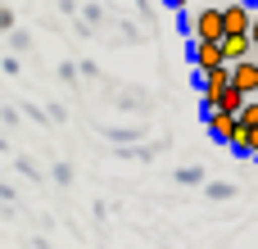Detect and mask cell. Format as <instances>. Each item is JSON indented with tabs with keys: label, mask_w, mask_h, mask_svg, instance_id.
<instances>
[{
	"label": "cell",
	"mask_w": 258,
	"mask_h": 249,
	"mask_svg": "<svg viewBox=\"0 0 258 249\" xmlns=\"http://www.w3.org/2000/svg\"><path fill=\"white\" fill-rule=\"evenodd\" d=\"M186 27H190V36H195V41L218 45V41H222V5H204V9L186 23Z\"/></svg>",
	"instance_id": "obj_1"
},
{
	"label": "cell",
	"mask_w": 258,
	"mask_h": 249,
	"mask_svg": "<svg viewBox=\"0 0 258 249\" xmlns=\"http://www.w3.org/2000/svg\"><path fill=\"white\" fill-rule=\"evenodd\" d=\"M254 18V0H231L222 5V36H245Z\"/></svg>",
	"instance_id": "obj_2"
},
{
	"label": "cell",
	"mask_w": 258,
	"mask_h": 249,
	"mask_svg": "<svg viewBox=\"0 0 258 249\" xmlns=\"http://www.w3.org/2000/svg\"><path fill=\"white\" fill-rule=\"evenodd\" d=\"M195 86H200V100H204V109H213V104L222 100V91L231 86V68L222 64V68H213L209 77H195Z\"/></svg>",
	"instance_id": "obj_3"
},
{
	"label": "cell",
	"mask_w": 258,
	"mask_h": 249,
	"mask_svg": "<svg viewBox=\"0 0 258 249\" xmlns=\"http://www.w3.org/2000/svg\"><path fill=\"white\" fill-rule=\"evenodd\" d=\"M231 91H240L245 100H254V91H258V68H254V59L231 64Z\"/></svg>",
	"instance_id": "obj_4"
},
{
	"label": "cell",
	"mask_w": 258,
	"mask_h": 249,
	"mask_svg": "<svg viewBox=\"0 0 258 249\" xmlns=\"http://www.w3.org/2000/svg\"><path fill=\"white\" fill-rule=\"evenodd\" d=\"M190 59H195V77H209L213 68H222V50L209 45V41H195L190 45Z\"/></svg>",
	"instance_id": "obj_5"
},
{
	"label": "cell",
	"mask_w": 258,
	"mask_h": 249,
	"mask_svg": "<svg viewBox=\"0 0 258 249\" xmlns=\"http://www.w3.org/2000/svg\"><path fill=\"white\" fill-rule=\"evenodd\" d=\"M218 50H222V64H227V68H231V64H240V59H254L249 36H222V41H218Z\"/></svg>",
	"instance_id": "obj_6"
},
{
	"label": "cell",
	"mask_w": 258,
	"mask_h": 249,
	"mask_svg": "<svg viewBox=\"0 0 258 249\" xmlns=\"http://www.w3.org/2000/svg\"><path fill=\"white\" fill-rule=\"evenodd\" d=\"M240 109H245V95H240V91H231V86H227V91H222V100L213 104V113H227V118H240Z\"/></svg>",
	"instance_id": "obj_7"
},
{
	"label": "cell",
	"mask_w": 258,
	"mask_h": 249,
	"mask_svg": "<svg viewBox=\"0 0 258 249\" xmlns=\"http://www.w3.org/2000/svg\"><path fill=\"white\" fill-rule=\"evenodd\" d=\"M209 132H213V141H231V132H236V118H227V113H213L209 109Z\"/></svg>",
	"instance_id": "obj_8"
},
{
	"label": "cell",
	"mask_w": 258,
	"mask_h": 249,
	"mask_svg": "<svg viewBox=\"0 0 258 249\" xmlns=\"http://www.w3.org/2000/svg\"><path fill=\"white\" fill-rule=\"evenodd\" d=\"M245 132H258V100H245V109H240V118H236Z\"/></svg>",
	"instance_id": "obj_9"
},
{
	"label": "cell",
	"mask_w": 258,
	"mask_h": 249,
	"mask_svg": "<svg viewBox=\"0 0 258 249\" xmlns=\"http://www.w3.org/2000/svg\"><path fill=\"white\" fill-rule=\"evenodd\" d=\"M227 145H231L236 154H249V132H245L240 122H236V132H231V141H227Z\"/></svg>",
	"instance_id": "obj_10"
},
{
	"label": "cell",
	"mask_w": 258,
	"mask_h": 249,
	"mask_svg": "<svg viewBox=\"0 0 258 249\" xmlns=\"http://www.w3.org/2000/svg\"><path fill=\"white\" fill-rule=\"evenodd\" d=\"M177 181L181 186H200L204 181V168H177Z\"/></svg>",
	"instance_id": "obj_11"
},
{
	"label": "cell",
	"mask_w": 258,
	"mask_h": 249,
	"mask_svg": "<svg viewBox=\"0 0 258 249\" xmlns=\"http://www.w3.org/2000/svg\"><path fill=\"white\" fill-rule=\"evenodd\" d=\"M231 195H236L231 181H213V186H209V200H231Z\"/></svg>",
	"instance_id": "obj_12"
},
{
	"label": "cell",
	"mask_w": 258,
	"mask_h": 249,
	"mask_svg": "<svg viewBox=\"0 0 258 249\" xmlns=\"http://www.w3.org/2000/svg\"><path fill=\"white\" fill-rule=\"evenodd\" d=\"M245 36H249V50L258 54V9H254V18H249V32H245Z\"/></svg>",
	"instance_id": "obj_13"
},
{
	"label": "cell",
	"mask_w": 258,
	"mask_h": 249,
	"mask_svg": "<svg viewBox=\"0 0 258 249\" xmlns=\"http://www.w3.org/2000/svg\"><path fill=\"white\" fill-rule=\"evenodd\" d=\"M54 181H59V186H68V181H73V168H68V163H59V168H54Z\"/></svg>",
	"instance_id": "obj_14"
},
{
	"label": "cell",
	"mask_w": 258,
	"mask_h": 249,
	"mask_svg": "<svg viewBox=\"0 0 258 249\" xmlns=\"http://www.w3.org/2000/svg\"><path fill=\"white\" fill-rule=\"evenodd\" d=\"M0 32H14V9L0 5Z\"/></svg>",
	"instance_id": "obj_15"
},
{
	"label": "cell",
	"mask_w": 258,
	"mask_h": 249,
	"mask_svg": "<svg viewBox=\"0 0 258 249\" xmlns=\"http://www.w3.org/2000/svg\"><path fill=\"white\" fill-rule=\"evenodd\" d=\"M9 36H14V50H27V45H32V36H27V32H9Z\"/></svg>",
	"instance_id": "obj_16"
},
{
	"label": "cell",
	"mask_w": 258,
	"mask_h": 249,
	"mask_svg": "<svg viewBox=\"0 0 258 249\" xmlns=\"http://www.w3.org/2000/svg\"><path fill=\"white\" fill-rule=\"evenodd\" d=\"M249 154L258 159V132H249Z\"/></svg>",
	"instance_id": "obj_17"
},
{
	"label": "cell",
	"mask_w": 258,
	"mask_h": 249,
	"mask_svg": "<svg viewBox=\"0 0 258 249\" xmlns=\"http://www.w3.org/2000/svg\"><path fill=\"white\" fill-rule=\"evenodd\" d=\"M163 5H168V9H186L190 0H163Z\"/></svg>",
	"instance_id": "obj_18"
},
{
	"label": "cell",
	"mask_w": 258,
	"mask_h": 249,
	"mask_svg": "<svg viewBox=\"0 0 258 249\" xmlns=\"http://www.w3.org/2000/svg\"><path fill=\"white\" fill-rule=\"evenodd\" d=\"M0 150H5V136H0Z\"/></svg>",
	"instance_id": "obj_19"
},
{
	"label": "cell",
	"mask_w": 258,
	"mask_h": 249,
	"mask_svg": "<svg viewBox=\"0 0 258 249\" xmlns=\"http://www.w3.org/2000/svg\"><path fill=\"white\" fill-rule=\"evenodd\" d=\"M254 68H258V54H254Z\"/></svg>",
	"instance_id": "obj_20"
},
{
	"label": "cell",
	"mask_w": 258,
	"mask_h": 249,
	"mask_svg": "<svg viewBox=\"0 0 258 249\" xmlns=\"http://www.w3.org/2000/svg\"><path fill=\"white\" fill-rule=\"evenodd\" d=\"M254 100H258V91H254Z\"/></svg>",
	"instance_id": "obj_21"
}]
</instances>
